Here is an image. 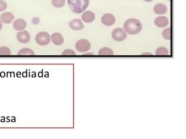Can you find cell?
<instances>
[{"instance_id":"6da1fadb","label":"cell","mask_w":186,"mask_h":139,"mask_svg":"<svg viewBox=\"0 0 186 139\" xmlns=\"http://www.w3.org/2000/svg\"><path fill=\"white\" fill-rule=\"evenodd\" d=\"M142 26L141 22L136 19H129L124 23V31L129 34H136L142 30Z\"/></svg>"},{"instance_id":"7a4b0ae2","label":"cell","mask_w":186,"mask_h":139,"mask_svg":"<svg viewBox=\"0 0 186 139\" xmlns=\"http://www.w3.org/2000/svg\"><path fill=\"white\" fill-rule=\"evenodd\" d=\"M67 3L72 12L81 13L89 6V0H67Z\"/></svg>"},{"instance_id":"3957f363","label":"cell","mask_w":186,"mask_h":139,"mask_svg":"<svg viewBox=\"0 0 186 139\" xmlns=\"http://www.w3.org/2000/svg\"><path fill=\"white\" fill-rule=\"evenodd\" d=\"M35 40L37 44L45 46L48 45L51 41V37L50 34L45 32H42L37 33L35 37Z\"/></svg>"},{"instance_id":"277c9868","label":"cell","mask_w":186,"mask_h":139,"mask_svg":"<svg viewBox=\"0 0 186 139\" xmlns=\"http://www.w3.org/2000/svg\"><path fill=\"white\" fill-rule=\"evenodd\" d=\"M91 45L90 42L86 39H81L75 44L76 50L80 53H85L90 50Z\"/></svg>"},{"instance_id":"5b68a950","label":"cell","mask_w":186,"mask_h":139,"mask_svg":"<svg viewBox=\"0 0 186 139\" xmlns=\"http://www.w3.org/2000/svg\"><path fill=\"white\" fill-rule=\"evenodd\" d=\"M112 37L116 41H122L126 39L127 36L124 30L120 27L116 28L112 31Z\"/></svg>"},{"instance_id":"8992f818","label":"cell","mask_w":186,"mask_h":139,"mask_svg":"<svg viewBox=\"0 0 186 139\" xmlns=\"http://www.w3.org/2000/svg\"><path fill=\"white\" fill-rule=\"evenodd\" d=\"M101 20L103 25L110 26L115 24L116 22V18L115 16L111 13H106L102 17Z\"/></svg>"},{"instance_id":"52a82bcc","label":"cell","mask_w":186,"mask_h":139,"mask_svg":"<svg viewBox=\"0 0 186 139\" xmlns=\"http://www.w3.org/2000/svg\"><path fill=\"white\" fill-rule=\"evenodd\" d=\"M18 40L21 43H28L30 39V35L29 33L26 30L19 32L16 34Z\"/></svg>"},{"instance_id":"ba28073f","label":"cell","mask_w":186,"mask_h":139,"mask_svg":"<svg viewBox=\"0 0 186 139\" xmlns=\"http://www.w3.org/2000/svg\"><path fill=\"white\" fill-rule=\"evenodd\" d=\"M69 26L74 30H80L84 28V25L81 19H75L69 22Z\"/></svg>"},{"instance_id":"9c48e42d","label":"cell","mask_w":186,"mask_h":139,"mask_svg":"<svg viewBox=\"0 0 186 139\" xmlns=\"http://www.w3.org/2000/svg\"><path fill=\"white\" fill-rule=\"evenodd\" d=\"M155 24L159 27H165L169 24V20L166 16H158L155 20Z\"/></svg>"},{"instance_id":"30bf717a","label":"cell","mask_w":186,"mask_h":139,"mask_svg":"<svg viewBox=\"0 0 186 139\" xmlns=\"http://www.w3.org/2000/svg\"><path fill=\"white\" fill-rule=\"evenodd\" d=\"M81 18L83 22L86 23H91L95 20V15L93 12L88 11L83 13Z\"/></svg>"},{"instance_id":"8fae6325","label":"cell","mask_w":186,"mask_h":139,"mask_svg":"<svg viewBox=\"0 0 186 139\" xmlns=\"http://www.w3.org/2000/svg\"><path fill=\"white\" fill-rule=\"evenodd\" d=\"M26 22L23 19H16L13 24V27L14 29L18 31L23 30L26 27Z\"/></svg>"},{"instance_id":"7c38bea8","label":"cell","mask_w":186,"mask_h":139,"mask_svg":"<svg viewBox=\"0 0 186 139\" xmlns=\"http://www.w3.org/2000/svg\"><path fill=\"white\" fill-rule=\"evenodd\" d=\"M51 39L52 42L56 46H61L64 41L62 35L59 33H54L52 34Z\"/></svg>"},{"instance_id":"4fadbf2b","label":"cell","mask_w":186,"mask_h":139,"mask_svg":"<svg viewBox=\"0 0 186 139\" xmlns=\"http://www.w3.org/2000/svg\"><path fill=\"white\" fill-rule=\"evenodd\" d=\"M14 19L13 15L9 12H5L1 15V20L5 24L11 23Z\"/></svg>"},{"instance_id":"5bb4252c","label":"cell","mask_w":186,"mask_h":139,"mask_svg":"<svg viewBox=\"0 0 186 139\" xmlns=\"http://www.w3.org/2000/svg\"><path fill=\"white\" fill-rule=\"evenodd\" d=\"M154 12L158 15L165 14L168 11L167 6L163 4H158L153 8Z\"/></svg>"},{"instance_id":"9a60e30c","label":"cell","mask_w":186,"mask_h":139,"mask_svg":"<svg viewBox=\"0 0 186 139\" xmlns=\"http://www.w3.org/2000/svg\"><path fill=\"white\" fill-rule=\"evenodd\" d=\"M114 54L113 51L108 47H103L102 48L98 53L99 55L102 56H107V55H113Z\"/></svg>"},{"instance_id":"2e32d148","label":"cell","mask_w":186,"mask_h":139,"mask_svg":"<svg viewBox=\"0 0 186 139\" xmlns=\"http://www.w3.org/2000/svg\"><path fill=\"white\" fill-rule=\"evenodd\" d=\"M18 55H34L35 53L33 50L29 48L21 49L18 53Z\"/></svg>"},{"instance_id":"e0dca14e","label":"cell","mask_w":186,"mask_h":139,"mask_svg":"<svg viewBox=\"0 0 186 139\" xmlns=\"http://www.w3.org/2000/svg\"><path fill=\"white\" fill-rule=\"evenodd\" d=\"M156 55H169V50L165 47H159L156 51Z\"/></svg>"},{"instance_id":"ac0fdd59","label":"cell","mask_w":186,"mask_h":139,"mask_svg":"<svg viewBox=\"0 0 186 139\" xmlns=\"http://www.w3.org/2000/svg\"><path fill=\"white\" fill-rule=\"evenodd\" d=\"M11 54V50L7 47H0V55L5 56L10 55Z\"/></svg>"},{"instance_id":"d6986e66","label":"cell","mask_w":186,"mask_h":139,"mask_svg":"<svg viewBox=\"0 0 186 139\" xmlns=\"http://www.w3.org/2000/svg\"><path fill=\"white\" fill-rule=\"evenodd\" d=\"M162 36L163 38L166 40H170L171 39V28L168 27L165 29L162 32Z\"/></svg>"},{"instance_id":"ffe728a7","label":"cell","mask_w":186,"mask_h":139,"mask_svg":"<svg viewBox=\"0 0 186 139\" xmlns=\"http://www.w3.org/2000/svg\"><path fill=\"white\" fill-rule=\"evenodd\" d=\"M52 3L56 8H62L65 4V0H52Z\"/></svg>"},{"instance_id":"44dd1931","label":"cell","mask_w":186,"mask_h":139,"mask_svg":"<svg viewBox=\"0 0 186 139\" xmlns=\"http://www.w3.org/2000/svg\"><path fill=\"white\" fill-rule=\"evenodd\" d=\"M62 55H65V56H74V55H76V53L72 50L66 49L62 52Z\"/></svg>"},{"instance_id":"7402d4cb","label":"cell","mask_w":186,"mask_h":139,"mask_svg":"<svg viewBox=\"0 0 186 139\" xmlns=\"http://www.w3.org/2000/svg\"><path fill=\"white\" fill-rule=\"evenodd\" d=\"M7 8V4L2 0H0V12L5 11Z\"/></svg>"},{"instance_id":"603a6c76","label":"cell","mask_w":186,"mask_h":139,"mask_svg":"<svg viewBox=\"0 0 186 139\" xmlns=\"http://www.w3.org/2000/svg\"><path fill=\"white\" fill-rule=\"evenodd\" d=\"M32 22H33V24H38L39 22V18H35L33 19Z\"/></svg>"},{"instance_id":"cb8c5ba5","label":"cell","mask_w":186,"mask_h":139,"mask_svg":"<svg viewBox=\"0 0 186 139\" xmlns=\"http://www.w3.org/2000/svg\"><path fill=\"white\" fill-rule=\"evenodd\" d=\"M142 55H152V54L151 53H145L142 54Z\"/></svg>"},{"instance_id":"d4e9b609","label":"cell","mask_w":186,"mask_h":139,"mask_svg":"<svg viewBox=\"0 0 186 139\" xmlns=\"http://www.w3.org/2000/svg\"><path fill=\"white\" fill-rule=\"evenodd\" d=\"M83 55H94L93 53H86V54H83Z\"/></svg>"},{"instance_id":"484cf974","label":"cell","mask_w":186,"mask_h":139,"mask_svg":"<svg viewBox=\"0 0 186 139\" xmlns=\"http://www.w3.org/2000/svg\"><path fill=\"white\" fill-rule=\"evenodd\" d=\"M2 27V23H1V20H0V30H1Z\"/></svg>"},{"instance_id":"4316f807","label":"cell","mask_w":186,"mask_h":139,"mask_svg":"<svg viewBox=\"0 0 186 139\" xmlns=\"http://www.w3.org/2000/svg\"><path fill=\"white\" fill-rule=\"evenodd\" d=\"M144 1H146V2H152V1L153 0H144Z\"/></svg>"},{"instance_id":"83f0119b","label":"cell","mask_w":186,"mask_h":139,"mask_svg":"<svg viewBox=\"0 0 186 139\" xmlns=\"http://www.w3.org/2000/svg\"><path fill=\"white\" fill-rule=\"evenodd\" d=\"M168 1H171V0H168Z\"/></svg>"}]
</instances>
